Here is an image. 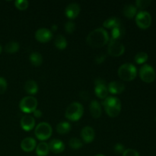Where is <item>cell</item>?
Instances as JSON below:
<instances>
[{
	"mask_svg": "<svg viewBox=\"0 0 156 156\" xmlns=\"http://www.w3.org/2000/svg\"><path fill=\"white\" fill-rule=\"evenodd\" d=\"M20 48L19 44L16 41H10L8 44H6L5 47V50L9 53H15L18 51Z\"/></svg>",
	"mask_w": 156,
	"mask_h": 156,
	"instance_id": "27",
	"label": "cell"
},
{
	"mask_svg": "<svg viewBox=\"0 0 156 156\" xmlns=\"http://www.w3.org/2000/svg\"><path fill=\"white\" fill-rule=\"evenodd\" d=\"M140 77L143 82L151 83L155 79V71L152 66L145 64L140 69Z\"/></svg>",
	"mask_w": 156,
	"mask_h": 156,
	"instance_id": "8",
	"label": "cell"
},
{
	"mask_svg": "<svg viewBox=\"0 0 156 156\" xmlns=\"http://www.w3.org/2000/svg\"><path fill=\"white\" fill-rule=\"evenodd\" d=\"M114 152L117 154H123V152L125 151L124 146L121 143H117L114 147Z\"/></svg>",
	"mask_w": 156,
	"mask_h": 156,
	"instance_id": "35",
	"label": "cell"
},
{
	"mask_svg": "<svg viewBox=\"0 0 156 156\" xmlns=\"http://www.w3.org/2000/svg\"><path fill=\"white\" fill-rule=\"evenodd\" d=\"M69 146H70V148L73 149H79L82 147L83 146V143L81 140L79 139L76 138V137H73V138H71L69 141Z\"/></svg>",
	"mask_w": 156,
	"mask_h": 156,
	"instance_id": "28",
	"label": "cell"
},
{
	"mask_svg": "<svg viewBox=\"0 0 156 156\" xmlns=\"http://www.w3.org/2000/svg\"><path fill=\"white\" fill-rule=\"evenodd\" d=\"M7 89V82L5 79L3 77H0V94H4Z\"/></svg>",
	"mask_w": 156,
	"mask_h": 156,
	"instance_id": "33",
	"label": "cell"
},
{
	"mask_svg": "<svg viewBox=\"0 0 156 156\" xmlns=\"http://www.w3.org/2000/svg\"><path fill=\"white\" fill-rule=\"evenodd\" d=\"M15 5V7L19 10H25L29 6V2L27 0H16Z\"/></svg>",
	"mask_w": 156,
	"mask_h": 156,
	"instance_id": "30",
	"label": "cell"
},
{
	"mask_svg": "<svg viewBox=\"0 0 156 156\" xmlns=\"http://www.w3.org/2000/svg\"><path fill=\"white\" fill-rule=\"evenodd\" d=\"M49 148H50V151L55 154L61 153L65 150V145L62 143L61 140H58V139H53V140H50V143H48Z\"/></svg>",
	"mask_w": 156,
	"mask_h": 156,
	"instance_id": "15",
	"label": "cell"
},
{
	"mask_svg": "<svg viewBox=\"0 0 156 156\" xmlns=\"http://www.w3.org/2000/svg\"><path fill=\"white\" fill-rule=\"evenodd\" d=\"M125 34V28L123 26L120 25L117 26V27H114L111 30V40H116V41H119L121 39Z\"/></svg>",
	"mask_w": 156,
	"mask_h": 156,
	"instance_id": "21",
	"label": "cell"
},
{
	"mask_svg": "<svg viewBox=\"0 0 156 156\" xmlns=\"http://www.w3.org/2000/svg\"><path fill=\"white\" fill-rule=\"evenodd\" d=\"M117 73L120 79L126 82H130L136 77L137 69L133 64L127 62L119 67Z\"/></svg>",
	"mask_w": 156,
	"mask_h": 156,
	"instance_id": "3",
	"label": "cell"
},
{
	"mask_svg": "<svg viewBox=\"0 0 156 156\" xmlns=\"http://www.w3.org/2000/svg\"><path fill=\"white\" fill-rule=\"evenodd\" d=\"M151 4L150 0H137L136 1V7L140 9H145Z\"/></svg>",
	"mask_w": 156,
	"mask_h": 156,
	"instance_id": "31",
	"label": "cell"
},
{
	"mask_svg": "<svg viewBox=\"0 0 156 156\" xmlns=\"http://www.w3.org/2000/svg\"><path fill=\"white\" fill-rule=\"evenodd\" d=\"M71 129V125L69 123L66 121H62L61 123H58L56 126V131L58 133L61 134V135H64V134L69 133Z\"/></svg>",
	"mask_w": 156,
	"mask_h": 156,
	"instance_id": "26",
	"label": "cell"
},
{
	"mask_svg": "<svg viewBox=\"0 0 156 156\" xmlns=\"http://www.w3.org/2000/svg\"><path fill=\"white\" fill-rule=\"evenodd\" d=\"M53 37V33L47 28H39L35 33V38L37 41L41 43H47Z\"/></svg>",
	"mask_w": 156,
	"mask_h": 156,
	"instance_id": "10",
	"label": "cell"
},
{
	"mask_svg": "<svg viewBox=\"0 0 156 156\" xmlns=\"http://www.w3.org/2000/svg\"><path fill=\"white\" fill-rule=\"evenodd\" d=\"M123 156H140L139 152L136 150L133 149H125V151L123 152Z\"/></svg>",
	"mask_w": 156,
	"mask_h": 156,
	"instance_id": "34",
	"label": "cell"
},
{
	"mask_svg": "<svg viewBox=\"0 0 156 156\" xmlns=\"http://www.w3.org/2000/svg\"><path fill=\"white\" fill-rule=\"evenodd\" d=\"M120 24H121V22H120V19L116 17H111L109 18H107L103 23V26L105 28L111 29V30Z\"/></svg>",
	"mask_w": 156,
	"mask_h": 156,
	"instance_id": "22",
	"label": "cell"
},
{
	"mask_svg": "<svg viewBox=\"0 0 156 156\" xmlns=\"http://www.w3.org/2000/svg\"><path fill=\"white\" fill-rule=\"evenodd\" d=\"M123 12L125 17L131 19V18H133L134 16L136 15L137 8L132 4L126 5L123 8Z\"/></svg>",
	"mask_w": 156,
	"mask_h": 156,
	"instance_id": "20",
	"label": "cell"
},
{
	"mask_svg": "<svg viewBox=\"0 0 156 156\" xmlns=\"http://www.w3.org/2000/svg\"><path fill=\"white\" fill-rule=\"evenodd\" d=\"M36 147V140L32 137H27V138L24 139L21 143V148L24 152H32L33 150H34Z\"/></svg>",
	"mask_w": 156,
	"mask_h": 156,
	"instance_id": "16",
	"label": "cell"
},
{
	"mask_svg": "<svg viewBox=\"0 0 156 156\" xmlns=\"http://www.w3.org/2000/svg\"><path fill=\"white\" fill-rule=\"evenodd\" d=\"M24 90L29 94H35L38 91V85L35 81L27 80L24 84Z\"/></svg>",
	"mask_w": 156,
	"mask_h": 156,
	"instance_id": "19",
	"label": "cell"
},
{
	"mask_svg": "<svg viewBox=\"0 0 156 156\" xmlns=\"http://www.w3.org/2000/svg\"><path fill=\"white\" fill-rule=\"evenodd\" d=\"M125 47L120 41L111 40L108 47V53L111 56L117 57L124 53Z\"/></svg>",
	"mask_w": 156,
	"mask_h": 156,
	"instance_id": "9",
	"label": "cell"
},
{
	"mask_svg": "<svg viewBox=\"0 0 156 156\" xmlns=\"http://www.w3.org/2000/svg\"><path fill=\"white\" fill-rule=\"evenodd\" d=\"M34 114V116L35 117H37V118H40V117H42V112H41V111H40V110H37L36 109L33 112Z\"/></svg>",
	"mask_w": 156,
	"mask_h": 156,
	"instance_id": "37",
	"label": "cell"
},
{
	"mask_svg": "<svg viewBox=\"0 0 156 156\" xmlns=\"http://www.w3.org/2000/svg\"><path fill=\"white\" fill-rule=\"evenodd\" d=\"M80 12V6L78 3L73 2L69 4L66 6L65 10V14L66 17L69 19H74L78 15H79Z\"/></svg>",
	"mask_w": 156,
	"mask_h": 156,
	"instance_id": "11",
	"label": "cell"
},
{
	"mask_svg": "<svg viewBox=\"0 0 156 156\" xmlns=\"http://www.w3.org/2000/svg\"><path fill=\"white\" fill-rule=\"evenodd\" d=\"M89 111L92 117L95 119L99 118L101 115V106L99 104V102L96 100L91 101V104L89 105Z\"/></svg>",
	"mask_w": 156,
	"mask_h": 156,
	"instance_id": "17",
	"label": "cell"
},
{
	"mask_svg": "<svg viewBox=\"0 0 156 156\" xmlns=\"http://www.w3.org/2000/svg\"><path fill=\"white\" fill-rule=\"evenodd\" d=\"M37 107V100L33 96H26L23 98L19 103V108L25 114L33 113Z\"/></svg>",
	"mask_w": 156,
	"mask_h": 156,
	"instance_id": "5",
	"label": "cell"
},
{
	"mask_svg": "<svg viewBox=\"0 0 156 156\" xmlns=\"http://www.w3.org/2000/svg\"><path fill=\"white\" fill-rule=\"evenodd\" d=\"M2 52V47H1V45H0V53H1Z\"/></svg>",
	"mask_w": 156,
	"mask_h": 156,
	"instance_id": "40",
	"label": "cell"
},
{
	"mask_svg": "<svg viewBox=\"0 0 156 156\" xmlns=\"http://www.w3.org/2000/svg\"><path fill=\"white\" fill-rule=\"evenodd\" d=\"M30 61L34 66H39L43 62V56L39 52H33L30 55Z\"/></svg>",
	"mask_w": 156,
	"mask_h": 156,
	"instance_id": "25",
	"label": "cell"
},
{
	"mask_svg": "<svg viewBox=\"0 0 156 156\" xmlns=\"http://www.w3.org/2000/svg\"><path fill=\"white\" fill-rule=\"evenodd\" d=\"M108 88L105 84L95 85L94 86V93L96 96L101 99H105L108 95Z\"/></svg>",
	"mask_w": 156,
	"mask_h": 156,
	"instance_id": "18",
	"label": "cell"
},
{
	"mask_svg": "<svg viewBox=\"0 0 156 156\" xmlns=\"http://www.w3.org/2000/svg\"><path fill=\"white\" fill-rule=\"evenodd\" d=\"M106 59V56L105 54H99L98 55L95 57L94 60H95V62L98 64H101L104 62Z\"/></svg>",
	"mask_w": 156,
	"mask_h": 156,
	"instance_id": "36",
	"label": "cell"
},
{
	"mask_svg": "<svg viewBox=\"0 0 156 156\" xmlns=\"http://www.w3.org/2000/svg\"><path fill=\"white\" fill-rule=\"evenodd\" d=\"M64 28H65L66 31L68 34H72L74 32L75 29H76V24L73 21H69L64 25Z\"/></svg>",
	"mask_w": 156,
	"mask_h": 156,
	"instance_id": "32",
	"label": "cell"
},
{
	"mask_svg": "<svg viewBox=\"0 0 156 156\" xmlns=\"http://www.w3.org/2000/svg\"><path fill=\"white\" fill-rule=\"evenodd\" d=\"M155 121H156V117H155Z\"/></svg>",
	"mask_w": 156,
	"mask_h": 156,
	"instance_id": "41",
	"label": "cell"
},
{
	"mask_svg": "<svg viewBox=\"0 0 156 156\" xmlns=\"http://www.w3.org/2000/svg\"><path fill=\"white\" fill-rule=\"evenodd\" d=\"M35 126L34 117L30 115H24L21 119V126L24 131H30Z\"/></svg>",
	"mask_w": 156,
	"mask_h": 156,
	"instance_id": "13",
	"label": "cell"
},
{
	"mask_svg": "<svg viewBox=\"0 0 156 156\" xmlns=\"http://www.w3.org/2000/svg\"><path fill=\"white\" fill-rule=\"evenodd\" d=\"M109 34L105 28L98 27L88 34L86 41L88 45L94 48H100L108 44L109 41Z\"/></svg>",
	"mask_w": 156,
	"mask_h": 156,
	"instance_id": "1",
	"label": "cell"
},
{
	"mask_svg": "<svg viewBox=\"0 0 156 156\" xmlns=\"http://www.w3.org/2000/svg\"><path fill=\"white\" fill-rule=\"evenodd\" d=\"M49 152H50V148L48 143L41 142L37 146L36 153L38 156H46L48 155Z\"/></svg>",
	"mask_w": 156,
	"mask_h": 156,
	"instance_id": "23",
	"label": "cell"
},
{
	"mask_svg": "<svg viewBox=\"0 0 156 156\" xmlns=\"http://www.w3.org/2000/svg\"><path fill=\"white\" fill-rule=\"evenodd\" d=\"M136 23L141 29H147L152 24L151 15L146 11H140L136 15Z\"/></svg>",
	"mask_w": 156,
	"mask_h": 156,
	"instance_id": "7",
	"label": "cell"
},
{
	"mask_svg": "<svg viewBox=\"0 0 156 156\" xmlns=\"http://www.w3.org/2000/svg\"><path fill=\"white\" fill-rule=\"evenodd\" d=\"M81 136H82L84 143H91L94 140V137H95V133H94V129L89 126H85L81 131Z\"/></svg>",
	"mask_w": 156,
	"mask_h": 156,
	"instance_id": "12",
	"label": "cell"
},
{
	"mask_svg": "<svg viewBox=\"0 0 156 156\" xmlns=\"http://www.w3.org/2000/svg\"><path fill=\"white\" fill-rule=\"evenodd\" d=\"M103 106L107 114L111 117H117L121 111V101L118 98L114 96L107 97L104 100Z\"/></svg>",
	"mask_w": 156,
	"mask_h": 156,
	"instance_id": "2",
	"label": "cell"
},
{
	"mask_svg": "<svg viewBox=\"0 0 156 156\" xmlns=\"http://www.w3.org/2000/svg\"><path fill=\"white\" fill-rule=\"evenodd\" d=\"M108 91L113 94H120L125 90V85L119 81H113L108 85Z\"/></svg>",
	"mask_w": 156,
	"mask_h": 156,
	"instance_id": "14",
	"label": "cell"
},
{
	"mask_svg": "<svg viewBox=\"0 0 156 156\" xmlns=\"http://www.w3.org/2000/svg\"><path fill=\"white\" fill-rule=\"evenodd\" d=\"M84 113V108L79 102H73L67 107L65 117L70 121H77L80 120Z\"/></svg>",
	"mask_w": 156,
	"mask_h": 156,
	"instance_id": "4",
	"label": "cell"
},
{
	"mask_svg": "<svg viewBox=\"0 0 156 156\" xmlns=\"http://www.w3.org/2000/svg\"><path fill=\"white\" fill-rule=\"evenodd\" d=\"M94 156H105V155H102V154H98V155H96Z\"/></svg>",
	"mask_w": 156,
	"mask_h": 156,
	"instance_id": "39",
	"label": "cell"
},
{
	"mask_svg": "<svg viewBox=\"0 0 156 156\" xmlns=\"http://www.w3.org/2000/svg\"><path fill=\"white\" fill-rule=\"evenodd\" d=\"M52 131L53 129L49 123H46V122H42L35 127L34 134L38 140L44 141V140H48L51 136Z\"/></svg>",
	"mask_w": 156,
	"mask_h": 156,
	"instance_id": "6",
	"label": "cell"
},
{
	"mask_svg": "<svg viewBox=\"0 0 156 156\" xmlns=\"http://www.w3.org/2000/svg\"><path fill=\"white\" fill-rule=\"evenodd\" d=\"M57 30V25L56 24H53V26L51 27V31H56V30Z\"/></svg>",
	"mask_w": 156,
	"mask_h": 156,
	"instance_id": "38",
	"label": "cell"
},
{
	"mask_svg": "<svg viewBox=\"0 0 156 156\" xmlns=\"http://www.w3.org/2000/svg\"><path fill=\"white\" fill-rule=\"evenodd\" d=\"M148 59H149V56L145 52H140V53H138L136 55L135 58H134L137 64L145 63L148 60Z\"/></svg>",
	"mask_w": 156,
	"mask_h": 156,
	"instance_id": "29",
	"label": "cell"
},
{
	"mask_svg": "<svg viewBox=\"0 0 156 156\" xmlns=\"http://www.w3.org/2000/svg\"><path fill=\"white\" fill-rule=\"evenodd\" d=\"M54 45L59 50H64L67 47V41L62 34H58L54 40Z\"/></svg>",
	"mask_w": 156,
	"mask_h": 156,
	"instance_id": "24",
	"label": "cell"
}]
</instances>
